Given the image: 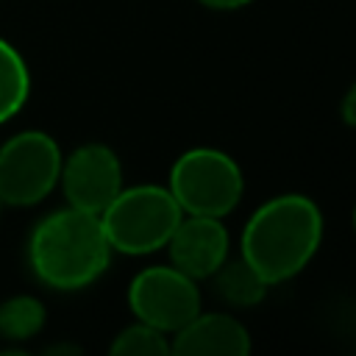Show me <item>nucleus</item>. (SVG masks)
Returning <instances> with one entry per match:
<instances>
[{
	"mask_svg": "<svg viewBox=\"0 0 356 356\" xmlns=\"http://www.w3.org/2000/svg\"><path fill=\"white\" fill-rule=\"evenodd\" d=\"M214 284L217 298H222L234 309H250L264 300L270 284L239 256V259H225L217 273L209 278Z\"/></svg>",
	"mask_w": 356,
	"mask_h": 356,
	"instance_id": "10",
	"label": "nucleus"
},
{
	"mask_svg": "<svg viewBox=\"0 0 356 356\" xmlns=\"http://www.w3.org/2000/svg\"><path fill=\"white\" fill-rule=\"evenodd\" d=\"M111 253L100 217L75 206H61L36 220L25 242L31 275L56 292L92 286L108 270Z\"/></svg>",
	"mask_w": 356,
	"mask_h": 356,
	"instance_id": "1",
	"label": "nucleus"
},
{
	"mask_svg": "<svg viewBox=\"0 0 356 356\" xmlns=\"http://www.w3.org/2000/svg\"><path fill=\"white\" fill-rule=\"evenodd\" d=\"M167 189L184 214L222 220L239 206L245 195V175L236 159L225 150L189 147L172 161Z\"/></svg>",
	"mask_w": 356,
	"mask_h": 356,
	"instance_id": "4",
	"label": "nucleus"
},
{
	"mask_svg": "<svg viewBox=\"0 0 356 356\" xmlns=\"http://www.w3.org/2000/svg\"><path fill=\"white\" fill-rule=\"evenodd\" d=\"M323 211L300 192H284L264 200L245 222L239 256L270 284L295 278L320 250Z\"/></svg>",
	"mask_w": 356,
	"mask_h": 356,
	"instance_id": "2",
	"label": "nucleus"
},
{
	"mask_svg": "<svg viewBox=\"0 0 356 356\" xmlns=\"http://www.w3.org/2000/svg\"><path fill=\"white\" fill-rule=\"evenodd\" d=\"M339 117L348 128H356V81L345 89V95L339 100Z\"/></svg>",
	"mask_w": 356,
	"mask_h": 356,
	"instance_id": "14",
	"label": "nucleus"
},
{
	"mask_svg": "<svg viewBox=\"0 0 356 356\" xmlns=\"http://www.w3.org/2000/svg\"><path fill=\"white\" fill-rule=\"evenodd\" d=\"M353 231H356V206H353Z\"/></svg>",
	"mask_w": 356,
	"mask_h": 356,
	"instance_id": "16",
	"label": "nucleus"
},
{
	"mask_svg": "<svg viewBox=\"0 0 356 356\" xmlns=\"http://www.w3.org/2000/svg\"><path fill=\"white\" fill-rule=\"evenodd\" d=\"M44 323H47V309L36 295L19 292L0 300V339L8 342L11 348L36 339Z\"/></svg>",
	"mask_w": 356,
	"mask_h": 356,
	"instance_id": "12",
	"label": "nucleus"
},
{
	"mask_svg": "<svg viewBox=\"0 0 356 356\" xmlns=\"http://www.w3.org/2000/svg\"><path fill=\"white\" fill-rule=\"evenodd\" d=\"M122 186V161L103 142H83L61 159L58 189L67 206L100 214Z\"/></svg>",
	"mask_w": 356,
	"mask_h": 356,
	"instance_id": "7",
	"label": "nucleus"
},
{
	"mask_svg": "<svg viewBox=\"0 0 356 356\" xmlns=\"http://www.w3.org/2000/svg\"><path fill=\"white\" fill-rule=\"evenodd\" d=\"M164 248L170 253L172 267H178L195 281H206L228 259L231 236L220 217L184 214Z\"/></svg>",
	"mask_w": 356,
	"mask_h": 356,
	"instance_id": "8",
	"label": "nucleus"
},
{
	"mask_svg": "<svg viewBox=\"0 0 356 356\" xmlns=\"http://www.w3.org/2000/svg\"><path fill=\"white\" fill-rule=\"evenodd\" d=\"M61 145L39 128L0 142V200L6 209H33L58 189Z\"/></svg>",
	"mask_w": 356,
	"mask_h": 356,
	"instance_id": "5",
	"label": "nucleus"
},
{
	"mask_svg": "<svg viewBox=\"0 0 356 356\" xmlns=\"http://www.w3.org/2000/svg\"><path fill=\"white\" fill-rule=\"evenodd\" d=\"M3 211H6V206H3V200H0V217H3Z\"/></svg>",
	"mask_w": 356,
	"mask_h": 356,
	"instance_id": "17",
	"label": "nucleus"
},
{
	"mask_svg": "<svg viewBox=\"0 0 356 356\" xmlns=\"http://www.w3.org/2000/svg\"><path fill=\"white\" fill-rule=\"evenodd\" d=\"M200 6L211 8V11H236V8H245L250 6L253 0H197Z\"/></svg>",
	"mask_w": 356,
	"mask_h": 356,
	"instance_id": "15",
	"label": "nucleus"
},
{
	"mask_svg": "<svg viewBox=\"0 0 356 356\" xmlns=\"http://www.w3.org/2000/svg\"><path fill=\"white\" fill-rule=\"evenodd\" d=\"M31 67L19 47L0 36V125L14 120L31 97Z\"/></svg>",
	"mask_w": 356,
	"mask_h": 356,
	"instance_id": "11",
	"label": "nucleus"
},
{
	"mask_svg": "<svg viewBox=\"0 0 356 356\" xmlns=\"http://www.w3.org/2000/svg\"><path fill=\"white\" fill-rule=\"evenodd\" d=\"M128 309L134 320L172 337L200 312V286L172 264H150L131 278Z\"/></svg>",
	"mask_w": 356,
	"mask_h": 356,
	"instance_id": "6",
	"label": "nucleus"
},
{
	"mask_svg": "<svg viewBox=\"0 0 356 356\" xmlns=\"http://www.w3.org/2000/svg\"><path fill=\"white\" fill-rule=\"evenodd\" d=\"M97 217L114 253L147 256L167 245L184 211L167 186L134 184L122 186Z\"/></svg>",
	"mask_w": 356,
	"mask_h": 356,
	"instance_id": "3",
	"label": "nucleus"
},
{
	"mask_svg": "<svg viewBox=\"0 0 356 356\" xmlns=\"http://www.w3.org/2000/svg\"><path fill=\"white\" fill-rule=\"evenodd\" d=\"M253 348L248 325L228 312H197L170 337L178 356H248Z\"/></svg>",
	"mask_w": 356,
	"mask_h": 356,
	"instance_id": "9",
	"label": "nucleus"
},
{
	"mask_svg": "<svg viewBox=\"0 0 356 356\" xmlns=\"http://www.w3.org/2000/svg\"><path fill=\"white\" fill-rule=\"evenodd\" d=\"M108 353H114V356H167V353H172L170 334H164L142 320H134L111 339Z\"/></svg>",
	"mask_w": 356,
	"mask_h": 356,
	"instance_id": "13",
	"label": "nucleus"
}]
</instances>
